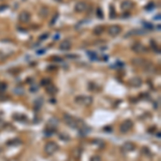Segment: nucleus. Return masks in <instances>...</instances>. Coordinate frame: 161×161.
I'll use <instances>...</instances> for the list:
<instances>
[{
	"instance_id": "obj_1",
	"label": "nucleus",
	"mask_w": 161,
	"mask_h": 161,
	"mask_svg": "<svg viewBox=\"0 0 161 161\" xmlns=\"http://www.w3.org/2000/svg\"><path fill=\"white\" fill-rule=\"evenodd\" d=\"M75 103H77L79 105H83V106H89V105L92 104L94 102V99L90 96H77L75 97Z\"/></svg>"
},
{
	"instance_id": "obj_2",
	"label": "nucleus",
	"mask_w": 161,
	"mask_h": 161,
	"mask_svg": "<svg viewBox=\"0 0 161 161\" xmlns=\"http://www.w3.org/2000/svg\"><path fill=\"white\" fill-rule=\"evenodd\" d=\"M58 149H59V146H58V145H57V143H55V142H47L44 146L45 154L49 155V156L54 155Z\"/></svg>"
},
{
	"instance_id": "obj_3",
	"label": "nucleus",
	"mask_w": 161,
	"mask_h": 161,
	"mask_svg": "<svg viewBox=\"0 0 161 161\" xmlns=\"http://www.w3.org/2000/svg\"><path fill=\"white\" fill-rule=\"evenodd\" d=\"M133 127V123H132L131 119H126L125 121H123V124L120 125L119 127V131L121 133H128L130 131Z\"/></svg>"
},
{
	"instance_id": "obj_4",
	"label": "nucleus",
	"mask_w": 161,
	"mask_h": 161,
	"mask_svg": "<svg viewBox=\"0 0 161 161\" xmlns=\"http://www.w3.org/2000/svg\"><path fill=\"white\" fill-rule=\"evenodd\" d=\"M64 121L67 124V126L71 128H76L77 127V123H79V119H76L74 117H72L71 115H68V114H64Z\"/></svg>"
},
{
	"instance_id": "obj_5",
	"label": "nucleus",
	"mask_w": 161,
	"mask_h": 161,
	"mask_svg": "<svg viewBox=\"0 0 161 161\" xmlns=\"http://www.w3.org/2000/svg\"><path fill=\"white\" fill-rule=\"evenodd\" d=\"M132 64H134V66H136V67H141L145 69L150 62L149 61H147L146 59L142 58V57H136V58H133V59H132Z\"/></svg>"
},
{
	"instance_id": "obj_6",
	"label": "nucleus",
	"mask_w": 161,
	"mask_h": 161,
	"mask_svg": "<svg viewBox=\"0 0 161 161\" xmlns=\"http://www.w3.org/2000/svg\"><path fill=\"white\" fill-rule=\"evenodd\" d=\"M120 32H121V27H120L119 25L110 26L109 29H108V34H109L111 37H117Z\"/></svg>"
},
{
	"instance_id": "obj_7",
	"label": "nucleus",
	"mask_w": 161,
	"mask_h": 161,
	"mask_svg": "<svg viewBox=\"0 0 161 161\" xmlns=\"http://www.w3.org/2000/svg\"><path fill=\"white\" fill-rule=\"evenodd\" d=\"M132 51L135 53H138V54H141V53L146 52V47H145L142 43L136 42V43H134V44L132 45Z\"/></svg>"
},
{
	"instance_id": "obj_8",
	"label": "nucleus",
	"mask_w": 161,
	"mask_h": 161,
	"mask_svg": "<svg viewBox=\"0 0 161 161\" xmlns=\"http://www.w3.org/2000/svg\"><path fill=\"white\" fill-rule=\"evenodd\" d=\"M86 9H87V3L86 2H84V1H79L74 7V10L76 12H79V13L85 12L86 11Z\"/></svg>"
},
{
	"instance_id": "obj_9",
	"label": "nucleus",
	"mask_w": 161,
	"mask_h": 161,
	"mask_svg": "<svg viewBox=\"0 0 161 161\" xmlns=\"http://www.w3.org/2000/svg\"><path fill=\"white\" fill-rule=\"evenodd\" d=\"M142 79L141 77H139V76H134V77H132V79H130V81H129V84H130V86L131 87H140L141 85H142Z\"/></svg>"
},
{
	"instance_id": "obj_10",
	"label": "nucleus",
	"mask_w": 161,
	"mask_h": 161,
	"mask_svg": "<svg viewBox=\"0 0 161 161\" xmlns=\"http://www.w3.org/2000/svg\"><path fill=\"white\" fill-rule=\"evenodd\" d=\"M134 148H135V145L131 142L124 143V145L121 146V150H123L124 153H130L132 150H134Z\"/></svg>"
},
{
	"instance_id": "obj_11",
	"label": "nucleus",
	"mask_w": 161,
	"mask_h": 161,
	"mask_svg": "<svg viewBox=\"0 0 161 161\" xmlns=\"http://www.w3.org/2000/svg\"><path fill=\"white\" fill-rule=\"evenodd\" d=\"M132 7H133V2L131 0H125L121 2V5H120L123 11H129V10H131Z\"/></svg>"
},
{
	"instance_id": "obj_12",
	"label": "nucleus",
	"mask_w": 161,
	"mask_h": 161,
	"mask_svg": "<svg viewBox=\"0 0 161 161\" xmlns=\"http://www.w3.org/2000/svg\"><path fill=\"white\" fill-rule=\"evenodd\" d=\"M18 19L21 23H28L30 21V13L27 11H23L18 16Z\"/></svg>"
},
{
	"instance_id": "obj_13",
	"label": "nucleus",
	"mask_w": 161,
	"mask_h": 161,
	"mask_svg": "<svg viewBox=\"0 0 161 161\" xmlns=\"http://www.w3.org/2000/svg\"><path fill=\"white\" fill-rule=\"evenodd\" d=\"M58 124H59V120H58V118H56V117H53V118L49 119V124H47V128H51V129H54V130H55V128L58 126Z\"/></svg>"
},
{
	"instance_id": "obj_14",
	"label": "nucleus",
	"mask_w": 161,
	"mask_h": 161,
	"mask_svg": "<svg viewBox=\"0 0 161 161\" xmlns=\"http://www.w3.org/2000/svg\"><path fill=\"white\" fill-rule=\"evenodd\" d=\"M71 49V42L69 40H64V41L60 43V49L61 51H68V49Z\"/></svg>"
},
{
	"instance_id": "obj_15",
	"label": "nucleus",
	"mask_w": 161,
	"mask_h": 161,
	"mask_svg": "<svg viewBox=\"0 0 161 161\" xmlns=\"http://www.w3.org/2000/svg\"><path fill=\"white\" fill-rule=\"evenodd\" d=\"M103 31H104V27L103 26H97L94 30V34H97V36H99V34H101Z\"/></svg>"
},
{
	"instance_id": "obj_16",
	"label": "nucleus",
	"mask_w": 161,
	"mask_h": 161,
	"mask_svg": "<svg viewBox=\"0 0 161 161\" xmlns=\"http://www.w3.org/2000/svg\"><path fill=\"white\" fill-rule=\"evenodd\" d=\"M116 16V13H115V9L113 5H110V18H114Z\"/></svg>"
},
{
	"instance_id": "obj_17",
	"label": "nucleus",
	"mask_w": 161,
	"mask_h": 161,
	"mask_svg": "<svg viewBox=\"0 0 161 161\" xmlns=\"http://www.w3.org/2000/svg\"><path fill=\"white\" fill-rule=\"evenodd\" d=\"M47 92H49V94H51V95L56 94V92H57L56 87H55V86H49V87H47Z\"/></svg>"
},
{
	"instance_id": "obj_18",
	"label": "nucleus",
	"mask_w": 161,
	"mask_h": 161,
	"mask_svg": "<svg viewBox=\"0 0 161 161\" xmlns=\"http://www.w3.org/2000/svg\"><path fill=\"white\" fill-rule=\"evenodd\" d=\"M18 144H21V140H12L11 142H8V145H18Z\"/></svg>"
},
{
	"instance_id": "obj_19",
	"label": "nucleus",
	"mask_w": 161,
	"mask_h": 161,
	"mask_svg": "<svg viewBox=\"0 0 161 161\" xmlns=\"http://www.w3.org/2000/svg\"><path fill=\"white\" fill-rule=\"evenodd\" d=\"M7 88H8L7 83H0V92H3V91H5Z\"/></svg>"
},
{
	"instance_id": "obj_20",
	"label": "nucleus",
	"mask_w": 161,
	"mask_h": 161,
	"mask_svg": "<svg viewBox=\"0 0 161 161\" xmlns=\"http://www.w3.org/2000/svg\"><path fill=\"white\" fill-rule=\"evenodd\" d=\"M96 12H97L96 14H97V16L99 17V18H103V13H102V10L100 9V8H98Z\"/></svg>"
},
{
	"instance_id": "obj_21",
	"label": "nucleus",
	"mask_w": 161,
	"mask_h": 161,
	"mask_svg": "<svg viewBox=\"0 0 161 161\" xmlns=\"http://www.w3.org/2000/svg\"><path fill=\"white\" fill-rule=\"evenodd\" d=\"M151 45H153V49L156 51V52H158V53H160V49H159V47H158V45L155 43L154 41H151Z\"/></svg>"
},
{
	"instance_id": "obj_22",
	"label": "nucleus",
	"mask_w": 161,
	"mask_h": 161,
	"mask_svg": "<svg viewBox=\"0 0 161 161\" xmlns=\"http://www.w3.org/2000/svg\"><path fill=\"white\" fill-rule=\"evenodd\" d=\"M90 161H101V158L99 157V156H92V157L90 158Z\"/></svg>"
},
{
	"instance_id": "obj_23",
	"label": "nucleus",
	"mask_w": 161,
	"mask_h": 161,
	"mask_svg": "<svg viewBox=\"0 0 161 161\" xmlns=\"http://www.w3.org/2000/svg\"><path fill=\"white\" fill-rule=\"evenodd\" d=\"M42 85H49V84H51V82H49V79H42Z\"/></svg>"
},
{
	"instance_id": "obj_24",
	"label": "nucleus",
	"mask_w": 161,
	"mask_h": 161,
	"mask_svg": "<svg viewBox=\"0 0 161 161\" xmlns=\"http://www.w3.org/2000/svg\"><path fill=\"white\" fill-rule=\"evenodd\" d=\"M88 54H89V56L92 58V59H97V56H95L96 54L95 53H92V52H88Z\"/></svg>"
},
{
	"instance_id": "obj_25",
	"label": "nucleus",
	"mask_w": 161,
	"mask_h": 161,
	"mask_svg": "<svg viewBox=\"0 0 161 161\" xmlns=\"http://www.w3.org/2000/svg\"><path fill=\"white\" fill-rule=\"evenodd\" d=\"M4 125H5V124H4V121H3V120H2V119H0V130H1V129H2V128L4 127Z\"/></svg>"
},
{
	"instance_id": "obj_26",
	"label": "nucleus",
	"mask_w": 161,
	"mask_h": 161,
	"mask_svg": "<svg viewBox=\"0 0 161 161\" xmlns=\"http://www.w3.org/2000/svg\"><path fill=\"white\" fill-rule=\"evenodd\" d=\"M47 37H49V34H43V36H41V40H44V39H47Z\"/></svg>"
},
{
	"instance_id": "obj_27",
	"label": "nucleus",
	"mask_w": 161,
	"mask_h": 161,
	"mask_svg": "<svg viewBox=\"0 0 161 161\" xmlns=\"http://www.w3.org/2000/svg\"><path fill=\"white\" fill-rule=\"evenodd\" d=\"M154 7H155V4L153 3V2H151V3H150V5H149V7H148V5H147V7H146V9H147V10H151V9H153V8H154Z\"/></svg>"
},
{
	"instance_id": "obj_28",
	"label": "nucleus",
	"mask_w": 161,
	"mask_h": 161,
	"mask_svg": "<svg viewBox=\"0 0 161 161\" xmlns=\"http://www.w3.org/2000/svg\"><path fill=\"white\" fill-rule=\"evenodd\" d=\"M56 1H58V2H61V1H62V0H56Z\"/></svg>"
}]
</instances>
